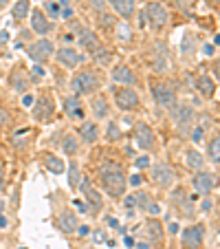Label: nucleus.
Here are the masks:
<instances>
[{"instance_id": "obj_10", "label": "nucleus", "mask_w": 220, "mask_h": 249, "mask_svg": "<svg viewBox=\"0 0 220 249\" xmlns=\"http://www.w3.org/2000/svg\"><path fill=\"white\" fill-rule=\"evenodd\" d=\"M174 124L178 132H187L194 126V108L189 104H176L174 106Z\"/></svg>"}, {"instance_id": "obj_47", "label": "nucleus", "mask_w": 220, "mask_h": 249, "mask_svg": "<svg viewBox=\"0 0 220 249\" xmlns=\"http://www.w3.org/2000/svg\"><path fill=\"white\" fill-rule=\"evenodd\" d=\"M90 231H93V230H90V227H88V225H77L75 234H77V236H82V238H84V236H88V234H90Z\"/></svg>"}, {"instance_id": "obj_7", "label": "nucleus", "mask_w": 220, "mask_h": 249, "mask_svg": "<svg viewBox=\"0 0 220 249\" xmlns=\"http://www.w3.org/2000/svg\"><path fill=\"white\" fill-rule=\"evenodd\" d=\"M143 18L150 22V27L152 29H163L165 24H168V20H169V14H168V9H165L161 2H150V5L145 7V14H143Z\"/></svg>"}, {"instance_id": "obj_43", "label": "nucleus", "mask_w": 220, "mask_h": 249, "mask_svg": "<svg viewBox=\"0 0 220 249\" xmlns=\"http://www.w3.org/2000/svg\"><path fill=\"white\" fill-rule=\"evenodd\" d=\"M9 122H11V117H9V110H7V108H2V106H0V130H2V128H5Z\"/></svg>"}, {"instance_id": "obj_17", "label": "nucleus", "mask_w": 220, "mask_h": 249, "mask_svg": "<svg viewBox=\"0 0 220 249\" xmlns=\"http://www.w3.org/2000/svg\"><path fill=\"white\" fill-rule=\"evenodd\" d=\"M113 80H115V84H119V86H135L136 84L135 73H132V69L126 66V64L115 66L113 69Z\"/></svg>"}, {"instance_id": "obj_59", "label": "nucleus", "mask_w": 220, "mask_h": 249, "mask_svg": "<svg viewBox=\"0 0 220 249\" xmlns=\"http://www.w3.org/2000/svg\"><path fill=\"white\" fill-rule=\"evenodd\" d=\"M7 5H9V0H0V9H5Z\"/></svg>"}, {"instance_id": "obj_22", "label": "nucleus", "mask_w": 220, "mask_h": 249, "mask_svg": "<svg viewBox=\"0 0 220 249\" xmlns=\"http://www.w3.org/2000/svg\"><path fill=\"white\" fill-rule=\"evenodd\" d=\"M90 110L97 119H106L108 113H110V106H108V99L106 95H95L93 102H90Z\"/></svg>"}, {"instance_id": "obj_5", "label": "nucleus", "mask_w": 220, "mask_h": 249, "mask_svg": "<svg viewBox=\"0 0 220 249\" xmlns=\"http://www.w3.org/2000/svg\"><path fill=\"white\" fill-rule=\"evenodd\" d=\"M55 53V44L51 42L49 38H40L35 40V42H31L27 47V55L31 57L35 64H44V62H49V57Z\"/></svg>"}, {"instance_id": "obj_25", "label": "nucleus", "mask_w": 220, "mask_h": 249, "mask_svg": "<svg viewBox=\"0 0 220 249\" xmlns=\"http://www.w3.org/2000/svg\"><path fill=\"white\" fill-rule=\"evenodd\" d=\"M77 40H80L82 49H86L88 53H93L95 49H99V40H97V36H95L93 31H88V29H82L80 36H77Z\"/></svg>"}, {"instance_id": "obj_4", "label": "nucleus", "mask_w": 220, "mask_h": 249, "mask_svg": "<svg viewBox=\"0 0 220 249\" xmlns=\"http://www.w3.org/2000/svg\"><path fill=\"white\" fill-rule=\"evenodd\" d=\"M115 104L121 113H132L141 106V97L130 86H119V89H115Z\"/></svg>"}, {"instance_id": "obj_50", "label": "nucleus", "mask_w": 220, "mask_h": 249, "mask_svg": "<svg viewBox=\"0 0 220 249\" xmlns=\"http://www.w3.org/2000/svg\"><path fill=\"white\" fill-rule=\"evenodd\" d=\"M168 231H169L172 236H176L178 231H181V225H178V223H169V225H168Z\"/></svg>"}, {"instance_id": "obj_2", "label": "nucleus", "mask_w": 220, "mask_h": 249, "mask_svg": "<svg viewBox=\"0 0 220 249\" xmlns=\"http://www.w3.org/2000/svg\"><path fill=\"white\" fill-rule=\"evenodd\" d=\"M99 89V77L95 71H80L70 80V93L82 97V95H93Z\"/></svg>"}, {"instance_id": "obj_51", "label": "nucleus", "mask_w": 220, "mask_h": 249, "mask_svg": "<svg viewBox=\"0 0 220 249\" xmlns=\"http://www.w3.org/2000/svg\"><path fill=\"white\" fill-rule=\"evenodd\" d=\"M44 75V69H42V66H33V77H42Z\"/></svg>"}, {"instance_id": "obj_34", "label": "nucleus", "mask_w": 220, "mask_h": 249, "mask_svg": "<svg viewBox=\"0 0 220 249\" xmlns=\"http://www.w3.org/2000/svg\"><path fill=\"white\" fill-rule=\"evenodd\" d=\"M90 55L95 57V62H97L99 66H108V64H110V60H113V53L108 51V49H102V47L95 49Z\"/></svg>"}, {"instance_id": "obj_30", "label": "nucleus", "mask_w": 220, "mask_h": 249, "mask_svg": "<svg viewBox=\"0 0 220 249\" xmlns=\"http://www.w3.org/2000/svg\"><path fill=\"white\" fill-rule=\"evenodd\" d=\"M62 150H64V155L75 157L77 150H80V141H77V137L75 135H64V139H62Z\"/></svg>"}, {"instance_id": "obj_31", "label": "nucleus", "mask_w": 220, "mask_h": 249, "mask_svg": "<svg viewBox=\"0 0 220 249\" xmlns=\"http://www.w3.org/2000/svg\"><path fill=\"white\" fill-rule=\"evenodd\" d=\"M44 165H47V170L49 172H53V174H62L66 170L64 161H62L57 155H47L44 157Z\"/></svg>"}, {"instance_id": "obj_55", "label": "nucleus", "mask_w": 220, "mask_h": 249, "mask_svg": "<svg viewBox=\"0 0 220 249\" xmlns=\"http://www.w3.org/2000/svg\"><path fill=\"white\" fill-rule=\"evenodd\" d=\"M7 40H9V33H7V31H0V44H5Z\"/></svg>"}, {"instance_id": "obj_61", "label": "nucleus", "mask_w": 220, "mask_h": 249, "mask_svg": "<svg viewBox=\"0 0 220 249\" xmlns=\"http://www.w3.org/2000/svg\"><path fill=\"white\" fill-rule=\"evenodd\" d=\"M185 249H198V247H185Z\"/></svg>"}, {"instance_id": "obj_33", "label": "nucleus", "mask_w": 220, "mask_h": 249, "mask_svg": "<svg viewBox=\"0 0 220 249\" xmlns=\"http://www.w3.org/2000/svg\"><path fill=\"white\" fill-rule=\"evenodd\" d=\"M115 29H117V40L119 42H130L132 40V29H130V24L123 20V22H117L115 24Z\"/></svg>"}, {"instance_id": "obj_8", "label": "nucleus", "mask_w": 220, "mask_h": 249, "mask_svg": "<svg viewBox=\"0 0 220 249\" xmlns=\"http://www.w3.org/2000/svg\"><path fill=\"white\" fill-rule=\"evenodd\" d=\"M216 185H218L216 174L205 172V170H198V172H194L192 188H194V192H196V194H203V196H207V194H211V190H216Z\"/></svg>"}, {"instance_id": "obj_12", "label": "nucleus", "mask_w": 220, "mask_h": 249, "mask_svg": "<svg viewBox=\"0 0 220 249\" xmlns=\"http://www.w3.org/2000/svg\"><path fill=\"white\" fill-rule=\"evenodd\" d=\"M55 60L60 62L64 69L73 71V69H77V66L82 64L84 55H82L77 49H73V47H62V49H57V51H55Z\"/></svg>"}, {"instance_id": "obj_53", "label": "nucleus", "mask_w": 220, "mask_h": 249, "mask_svg": "<svg viewBox=\"0 0 220 249\" xmlns=\"http://www.w3.org/2000/svg\"><path fill=\"white\" fill-rule=\"evenodd\" d=\"M22 104H24V106H31V104H33V95H24Z\"/></svg>"}, {"instance_id": "obj_41", "label": "nucleus", "mask_w": 220, "mask_h": 249, "mask_svg": "<svg viewBox=\"0 0 220 249\" xmlns=\"http://www.w3.org/2000/svg\"><path fill=\"white\" fill-rule=\"evenodd\" d=\"M143 212H148L150 216H161V205H159L156 201H152V198H150V203L145 205V210H143Z\"/></svg>"}, {"instance_id": "obj_16", "label": "nucleus", "mask_w": 220, "mask_h": 249, "mask_svg": "<svg viewBox=\"0 0 220 249\" xmlns=\"http://www.w3.org/2000/svg\"><path fill=\"white\" fill-rule=\"evenodd\" d=\"M82 192H84L86 207H88V212H93V214H97V212H102L103 196H102V194H99V190L90 188V183H88V181H82Z\"/></svg>"}, {"instance_id": "obj_14", "label": "nucleus", "mask_w": 220, "mask_h": 249, "mask_svg": "<svg viewBox=\"0 0 220 249\" xmlns=\"http://www.w3.org/2000/svg\"><path fill=\"white\" fill-rule=\"evenodd\" d=\"M29 22H31V31L35 33V36H49V33L53 31V22L44 16L42 9H33L31 14H29Z\"/></svg>"}, {"instance_id": "obj_32", "label": "nucleus", "mask_w": 220, "mask_h": 249, "mask_svg": "<svg viewBox=\"0 0 220 249\" xmlns=\"http://www.w3.org/2000/svg\"><path fill=\"white\" fill-rule=\"evenodd\" d=\"M27 86H29V82H27V77H24L22 69H14V73H11V89L18 90V93H24Z\"/></svg>"}, {"instance_id": "obj_19", "label": "nucleus", "mask_w": 220, "mask_h": 249, "mask_svg": "<svg viewBox=\"0 0 220 249\" xmlns=\"http://www.w3.org/2000/svg\"><path fill=\"white\" fill-rule=\"evenodd\" d=\"M64 113H66V117H70V119L84 117V104H82V99L77 97V95H68V97L64 99Z\"/></svg>"}, {"instance_id": "obj_52", "label": "nucleus", "mask_w": 220, "mask_h": 249, "mask_svg": "<svg viewBox=\"0 0 220 249\" xmlns=\"http://www.w3.org/2000/svg\"><path fill=\"white\" fill-rule=\"evenodd\" d=\"M139 183H141V174H132L130 185H139Z\"/></svg>"}, {"instance_id": "obj_39", "label": "nucleus", "mask_w": 220, "mask_h": 249, "mask_svg": "<svg viewBox=\"0 0 220 249\" xmlns=\"http://www.w3.org/2000/svg\"><path fill=\"white\" fill-rule=\"evenodd\" d=\"M123 205H126V214H128V216H135V212H136V203H135V196H132V194L123 196Z\"/></svg>"}, {"instance_id": "obj_11", "label": "nucleus", "mask_w": 220, "mask_h": 249, "mask_svg": "<svg viewBox=\"0 0 220 249\" xmlns=\"http://www.w3.org/2000/svg\"><path fill=\"white\" fill-rule=\"evenodd\" d=\"M55 115V99L51 95H42V97L35 102V108H33V119L35 122H49Z\"/></svg>"}, {"instance_id": "obj_45", "label": "nucleus", "mask_w": 220, "mask_h": 249, "mask_svg": "<svg viewBox=\"0 0 220 249\" xmlns=\"http://www.w3.org/2000/svg\"><path fill=\"white\" fill-rule=\"evenodd\" d=\"M209 210H214V201H211V198H209V194H207V196H205V201H203V205H201V212H203V214H207V212H209Z\"/></svg>"}, {"instance_id": "obj_44", "label": "nucleus", "mask_w": 220, "mask_h": 249, "mask_svg": "<svg viewBox=\"0 0 220 249\" xmlns=\"http://www.w3.org/2000/svg\"><path fill=\"white\" fill-rule=\"evenodd\" d=\"M106 2L108 0H88V7L95 9V11H103L106 9Z\"/></svg>"}, {"instance_id": "obj_27", "label": "nucleus", "mask_w": 220, "mask_h": 249, "mask_svg": "<svg viewBox=\"0 0 220 249\" xmlns=\"http://www.w3.org/2000/svg\"><path fill=\"white\" fill-rule=\"evenodd\" d=\"M207 157H209L211 165L218 168V163H220V139H218V135H214L209 139V143H207Z\"/></svg>"}, {"instance_id": "obj_13", "label": "nucleus", "mask_w": 220, "mask_h": 249, "mask_svg": "<svg viewBox=\"0 0 220 249\" xmlns=\"http://www.w3.org/2000/svg\"><path fill=\"white\" fill-rule=\"evenodd\" d=\"M181 240L185 247H201L203 240H205V225L203 223H192L189 227L183 230Z\"/></svg>"}, {"instance_id": "obj_9", "label": "nucleus", "mask_w": 220, "mask_h": 249, "mask_svg": "<svg viewBox=\"0 0 220 249\" xmlns=\"http://www.w3.org/2000/svg\"><path fill=\"white\" fill-rule=\"evenodd\" d=\"M150 177H152V183L159 185V188H169V185H174V181H176V172H174L168 163H163V161L152 165Z\"/></svg>"}, {"instance_id": "obj_23", "label": "nucleus", "mask_w": 220, "mask_h": 249, "mask_svg": "<svg viewBox=\"0 0 220 249\" xmlns=\"http://www.w3.org/2000/svg\"><path fill=\"white\" fill-rule=\"evenodd\" d=\"M80 139L84 143H95L99 139V126L95 122H84L80 126Z\"/></svg>"}, {"instance_id": "obj_26", "label": "nucleus", "mask_w": 220, "mask_h": 249, "mask_svg": "<svg viewBox=\"0 0 220 249\" xmlns=\"http://www.w3.org/2000/svg\"><path fill=\"white\" fill-rule=\"evenodd\" d=\"M185 165L194 172H198V170L205 168V157L201 152H196L194 148H189V150H185Z\"/></svg>"}, {"instance_id": "obj_54", "label": "nucleus", "mask_w": 220, "mask_h": 249, "mask_svg": "<svg viewBox=\"0 0 220 249\" xmlns=\"http://www.w3.org/2000/svg\"><path fill=\"white\" fill-rule=\"evenodd\" d=\"M136 249H152V245H150V243H145V240H143V243L139 240V243H136Z\"/></svg>"}, {"instance_id": "obj_35", "label": "nucleus", "mask_w": 220, "mask_h": 249, "mask_svg": "<svg viewBox=\"0 0 220 249\" xmlns=\"http://www.w3.org/2000/svg\"><path fill=\"white\" fill-rule=\"evenodd\" d=\"M44 16L49 20H60V5H57V0H47V5H44Z\"/></svg>"}, {"instance_id": "obj_20", "label": "nucleus", "mask_w": 220, "mask_h": 249, "mask_svg": "<svg viewBox=\"0 0 220 249\" xmlns=\"http://www.w3.org/2000/svg\"><path fill=\"white\" fill-rule=\"evenodd\" d=\"M108 2L113 5L115 14H117L119 18H123V20L132 18L135 11H136V0H108Z\"/></svg>"}, {"instance_id": "obj_56", "label": "nucleus", "mask_w": 220, "mask_h": 249, "mask_svg": "<svg viewBox=\"0 0 220 249\" xmlns=\"http://www.w3.org/2000/svg\"><path fill=\"white\" fill-rule=\"evenodd\" d=\"M75 40V36L73 33H64V42H73Z\"/></svg>"}, {"instance_id": "obj_60", "label": "nucleus", "mask_w": 220, "mask_h": 249, "mask_svg": "<svg viewBox=\"0 0 220 249\" xmlns=\"http://www.w3.org/2000/svg\"><path fill=\"white\" fill-rule=\"evenodd\" d=\"M7 225V218L5 216H0V227H5Z\"/></svg>"}, {"instance_id": "obj_46", "label": "nucleus", "mask_w": 220, "mask_h": 249, "mask_svg": "<svg viewBox=\"0 0 220 249\" xmlns=\"http://www.w3.org/2000/svg\"><path fill=\"white\" fill-rule=\"evenodd\" d=\"M99 18H102V20H99V22H102L103 24V27H113V24H115V20H113V16H110V14H106V16H99Z\"/></svg>"}, {"instance_id": "obj_57", "label": "nucleus", "mask_w": 220, "mask_h": 249, "mask_svg": "<svg viewBox=\"0 0 220 249\" xmlns=\"http://www.w3.org/2000/svg\"><path fill=\"white\" fill-rule=\"evenodd\" d=\"M75 207H77V210H80V212H88V207H86V205H84V203H80V201H77V203H75Z\"/></svg>"}, {"instance_id": "obj_24", "label": "nucleus", "mask_w": 220, "mask_h": 249, "mask_svg": "<svg viewBox=\"0 0 220 249\" xmlns=\"http://www.w3.org/2000/svg\"><path fill=\"white\" fill-rule=\"evenodd\" d=\"M196 90L203 95V97H207V99H211L216 95V82L211 80L209 75H201L196 80Z\"/></svg>"}, {"instance_id": "obj_40", "label": "nucleus", "mask_w": 220, "mask_h": 249, "mask_svg": "<svg viewBox=\"0 0 220 249\" xmlns=\"http://www.w3.org/2000/svg\"><path fill=\"white\" fill-rule=\"evenodd\" d=\"M192 141L194 143H203V141H205V130H203L198 124L192 126Z\"/></svg>"}, {"instance_id": "obj_49", "label": "nucleus", "mask_w": 220, "mask_h": 249, "mask_svg": "<svg viewBox=\"0 0 220 249\" xmlns=\"http://www.w3.org/2000/svg\"><path fill=\"white\" fill-rule=\"evenodd\" d=\"M148 165H150V157H139V159H136V168H141V170H143V168H148Z\"/></svg>"}, {"instance_id": "obj_37", "label": "nucleus", "mask_w": 220, "mask_h": 249, "mask_svg": "<svg viewBox=\"0 0 220 249\" xmlns=\"http://www.w3.org/2000/svg\"><path fill=\"white\" fill-rule=\"evenodd\" d=\"M132 196H135L136 210H141V212H143V210H145V205L150 203V194H148V192H141V190H139V192H135Z\"/></svg>"}, {"instance_id": "obj_18", "label": "nucleus", "mask_w": 220, "mask_h": 249, "mask_svg": "<svg viewBox=\"0 0 220 249\" xmlns=\"http://www.w3.org/2000/svg\"><path fill=\"white\" fill-rule=\"evenodd\" d=\"M77 216L73 210H64L60 212V216H57V227H60V231H64V234H75L77 230Z\"/></svg>"}, {"instance_id": "obj_6", "label": "nucleus", "mask_w": 220, "mask_h": 249, "mask_svg": "<svg viewBox=\"0 0 220 249\" xmlns=\"http://www.w3.org/2000/svg\"><path fill=\"white\" fill-rule=\"evenodd\" d=\"M135 141H136V146L141 148L143 152H150L156 148V135L154 130H152L150 126L145 122H136L135 126Z\"/></svg>"}, {"instance_id": "obj_28", "label": "nucleus", "mask_w": 220, "mask_h": 249, "mask_svg": "<svg viewBox=\"0 0 220 249\" xmlns=\"http://www.w3.org/2000/svg\"><path fill=\"white\" fill-rule=\"evenodd\" d=\"M29 14H31V2H29V0H16L14 2V20L16 22L27 20Z\"/></svg>"}, {"instance_id": "obj_62", "label": "nucleus", "mask_w": 220, "mask_h": 249, "mask_svg": "<svg viewBox=\"0 0 220 249\" xmlns=\"http://www.w3.org/2000/svg\"><path fill=\"white\" fill-rule=\"evenodd\" d=\"M214 2H216V0H214Z\"/></svg>"}, {"instance_id": "obj_21", "label": "nucleus", "mask_w": 220, "mask_h": 249, "mask_svg": "<svg viewBox=\"0 0 220 249\" xmlns=\"http://www.w3.org/2000/svg\"><path fill=\"white\" fill-rule=\"evenodd\" d=\"M196 49H198L196 36H194L192 31H187L185 36H183V40H181V55L185 57V60H192V57L196 55Z\"/></svg>"}, {"instance_id": "obj_36", "label": "nucleus", "mask_w": 220, "mask_h": 249, "mask_svg": "<svg viewBox=\"0 0 220 249\" xmlns=\"http://www.w3.org/2000/svg\"><path fill=\"white\" fill-rule=\"evenodd\" d=\"M68 185L73 190L80 185V165L75 161H70V168H68Z\"/></svg>"}, {"instance_id": "obj_38", "label": "nucleus", "mask_w": 220, "mask_h": 249, "mask_svg": "<svg viewBox=\"0 0 220 249\" xmlns=\"http://www.w3.org/2000/svg\"><path fill=\"white\" fill-rule=\"evenodd\" d=\"M121 139V130H119V126L115 122L108 124V132H106V141H119Z\"/></svg>"}, {"instance_id": "obj_58", "label": "nucleus", "mask_w": 220, "mask_h": 249, "mask_svg": "<svg viewBox=\"0 0 220 249\" xmlns=\"http://www.w3.org/2000/svg\"><path fill=\"white\" fill-rule=\"evenodd\" d=\"M5 188V174H2V168H0V190Z\"/></svg>"}, {"instance_id": "obj_15", "label": "nucleus", "mask_w": 220, "mask_h": 249, "mask_svg": "<svg viewBox=\"0 0 220 249\" xmlns=\"http://www.w3.org/2000/svg\"><path fill=\"white\" fill-rule=\"evenodd\" d=\"M172 203L183 212V214H185V216H194V212H196V207H194L196 196H194V194H192V196H187V194L183 192L181 188L172 192Z\"/></svg>"}, {"instance_id": "obj_42", "label": "nucleus", "mask_w": 220, "mask_h": 249, "mask_svg": "<svg viewBox=\"0 0 220 249\" xmlns=\"http://www.w3.org/2000/svg\"><path fill=\"white\" fill-rule=\"evenodd\" d=\"M93 234V240L97 245H102V243H106L108 240V234H106V230H95V231H90Z\"/></svg>"}, {"instance_id": "obj_1", "label": "nucleus", "mask_w": 220, "mask_h": 249, "mask_svg": "<svg viewBox=\"0 0 220 249\" xmlns=\"http://www.w3.org/2000/svg\"><path fill=\"white\" fill-rule=\"evenodd\" d=\"M99 183H102L103 192L110 198H121L128 188L126 172H123V168L117 163H106L99 168Z\"/></svg>"}, {"instance_id": "obj_48", "label": "nucleus", "mask_w": 220, "mask_h": 249, "mask_svg": "<svg viewBox=\"0 0 220 249\" xmlns=\"http://www.w3.org/2000/svg\"><path fill=\"white\" fill-rule=\"evenodd\" d=\"M203 55H207V57L216 55V44H205V47H203Z\"/></svg>"}, {"instance_id": "obj_3", "label": "nucleus", "mask_w": 220, "mask_h": 249, "mask_svg": "<svg viewBox=\"0 0 220 249\" xmlns=\"http://www.w3.org/2000/svg\"><path fill=\"white\" fill-rule=\"evenodd\" d=\"M150 90H152V97H154V102L159 104L161 108H174V106L178 104L176 89H174V86L169 84V82H163V80H152Z\"/></svg>"}, {"instance_id": "obj_29", "label": "nucleus", "mask_w": 220, "mask_h": 249, "mask_svg": "<svg viewBox=\"0 0 220 249\" xmlns=\"http://www.w3.org/2000/svg\"><path fill=\"white\" fill-rule=\"evenodd\" d=\"M145 227H148V236H150L152 243H161L163 240V225H161V221H156V216H152Z\"/></svg>"}]
</instances>
